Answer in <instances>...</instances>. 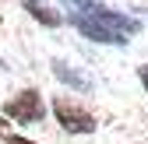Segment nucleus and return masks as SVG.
I'll list each match as a JSON object with an SVG mask.
<instances>
[{
    "label": "nucleus",
    "instance_id": "obj_10",
    "mask_svg": "<svg viewBox=\"0 0 148 144\" xmlns=\"http://www.w3.org/2000/svg\"><path fill=\"white\" fill-rule=\"evenodd\" d=\"M138 11H145V14H148V7H138Z\"/></svg>",
    "mask_w": 148,
    "mask_h": 144
},
{
    "label": "nucleus",
    "instance_id": "obj_6",
    "mask_svg": "<svg viewBox=\"0 0 148 144\" xmlns=\"http://www.w3.org/2000/svg\"><path fill=\"white\" fill-rule=\"evenodd\" d=\"M21 7L28 11L32 21H39L42 28H64V25H67V14H64L60 7L46 4V0H21Z\"/></svg>",
    "mask_w": 148,
    "mask_h": 144
},
{
    "label": "nucleus",
    "instance_id": "obj_5",
    "mask_svg": "<svg viewBox=\"0 0 148 144\" xmlns=\"http://www.w3.org/2000/svg\"><path fill=\"white\" fill-rule=\"evenodd\" d=\"M49 74L57 77L64 88H71V95H92V92H95V81H92L81 67H74L71 60H64V56H53L49 60Z\"/></svg>",
    "mask_w": 148,
    "mask_h": 144
},
{
    "label": "nucleus",
    "instance_id": "obj_8",
    "mask_svg": "<svg viewBox=\"0 0 148 144\" xmlns=\"http://www.w3.org/2000/svg\"><path fill=\"white\" fill-rule=\"evenodd\" d=\"M138 81H141L145 95H148V63H138Z\"/></svg>",
    "mask_w": 148,
    "mask_h": 144
},
{
    "label": "nucleus",
    "instance_id": "obj_4",
    "mask_svg": "<svg viewBox=\"0 0 148 144\" xmlns=\"http://www.w3.org/2000/svg\"><path fill=\"white\" fill-rule=\"evenodd\" d=\"M67 25L78 32L81 39L95 42V46H127V42H131L123 32H116V28H109V25L95 21V18H85V14H67Z\"/></svg>",
    "mask_w": 148,
    "mask_h": 144
},
{
    "label": "nucleus",
    "instance_id": "obj_7",
    "mask_svg": "<svg viewBox=\"0 0 148 144\" xmlns=\"http://www.w3.org/2000/svg\"><path fill=\"white\" fill-rule=\"evenodd\" d=\"M0 144H35V141H28V137H21V134H4Z\"/></svg>",
    "mask_w": 148,
    "mask_h": 144
},
{
    "label": "nucleus",
    "instance_id": "obj_9",
    "mask_svg": "<svg viewBox=\"0 0 148 144\" xmlns=\"http://www.w3.org/2000/svg\"><path fill=\"white\" fill-rule=\"evenodd\" d=\"M7 127H11V120H7L4 113H0V130H4V134H7Z\"/></svg>",
    "mask_w": 148,
    "mask_h": 144
},
{
    "label": "nucleus",
    "instance_id": "obj_1",
    "mask_svg": "<svg viewBox=\"0 0 148 144\" xmlns=\"http://www.w3.org/2000/svg\"><path fill=\"white\" fill-rule=\"evenodd\" d=\"M60 7L67 14H85V18H95V21L109 25V28H116L123 32L127 39H134V35H141L145 21L134 14V11H116V7H109L106 0H60Z\"/></svg>",
    "mask_w": 148,
    "mask_h": 144
},
{
    "label": "nucleus",
    "instance_id": "obj_3",
    "mask_svg": "<svg viewBox=\"0 0 148 144\" xmlns=\"http://www.w3.org/2000/svg\"><path fill=\"white\" fill-rule=\"evenodd\" d=\"M0 113H4L14 127H42L46 116H49V102L42 98L39 88H18V92H11L4 98Z\"/></svg>",
    "mask_w": 148,
    "mask_h": 144
},
{
    "label": "nucleus",
    "instance_id": "obj_2",
    "mask_svg": "<svg viewBox=\"0 0 148 144\" xmlns=\"http://www.w3.org/2000/svg\"><path fill=\"white\" fill-rule=\"evenodd\" d=\"M49 116L71 137H88V134L99 130V116L92 113L81 98H74V95H53L49 98Z\"/></svg>",
    "mask_w": 148,
    "mask_h": 144
}]
</instances>
